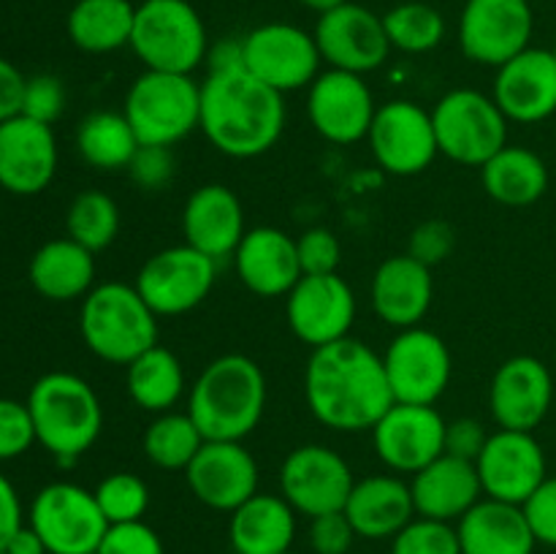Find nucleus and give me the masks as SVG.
<instances>
[{"mask_svg": "<svg viewBox=\"0 0 556 554\" xmlns=\"http://www.w3.org/2000/svg\"><path fill=\"white\" fill-rule=\"evenodd\" d=\"M489 432L476 418H456L445 424V454L459 456V459L476 462L486 445Z\"/></svg>", "mask_w": 556, "mask_h": 554, "instance_id": "3c124183", "label": "nucleus"}, {"mask_svg": "<svg viewBox=\"0 0 556 554\" xmlns=\"http://www.w3.org/2000/svg\"><path fill=\"white\" fill-rule=\"evenodd\" d=\"M204 435L195 427V421L190 418V413H177L166 411L157 413L144 429V438H141V451H144L147 459L152 462L161 470H182L193 462V456L199 454L201 445H204Z\"/></svg>", "mask_w": 556, "mask_h": 554, "instance_id": "e433bc0d", "label": "nucleus"}, {"mask_svg": "<svg viewBox=\"0 0 556 554\" xmlns=\"http://www.w3.org/2000/svg\"><path fill=\"white\" fill-rule=\"evenodd\" d=\"M266 411L264 369L244 353L217 356L201 369L188 413L206 440H244Z\"/></svg>", "mask_w": 556, "mask_h": 554, "instance_id": "7ed1b4c3", "label": "nucleus"}, {"mask_svg": "<svg viewBox=\"0 0 556 554\" xmlns=\"http://www.w3.org/2000/svg\"><path fill=\"white\" fill-rule=\"evenodd\" d=\"M462 554H535V532L525 508L481 498L456 521Z\"/></svg>", "mask_w": 556, "mask_h": 554, "instance_id": "c756f323", "label": "nucleus"}, {"mask_svg": "<svg viewBox=\"0 0 556 554\" xmlns=\"http://www.w3.org/2000/svg\"><path fill=\"white\" fill-rule=\"evenodd\" d=\"M65 231L90 253H101L119 234V206L103 190H81L68 206Z\"/></svg>", "mask_w": 556, "mask_h": 554, "instance_id": "4c0bfd02", "label": "nucleus"}, {"mask_svg": "<svg viewBox=\"0 0 556 554\" xmlns=\"http://www.w3.org/2000/svg\"><path fill=\"white\" fill-rule=\"evenodd\" d=\"M201 134L223 155L258 158L277 144L286 128L282 92L255 79L248 68L212 71L201 81Z\"/></svg>", "mask_w": 556, "mask_h": 554, "instance_id": "f03ea898", "label": "nucleus"}, {"mask_svg": "<svg viewBox=\"0 0 556 554\" xmlns=\"http://www.w3.org/2000/svg\"><path fill=\"white\" fill-rule=\"evenodd\" d=\"M345 516L351 519L358 538L367 541H386L394 538L402 527L416 519L410 483L400 476H367L353 483L351 498L345 503Z\"/></svg>", "mask_w": 556, "mask_h": 554, "instance_id": "c85d7f7f", "label": "nucleus"}, {"mask_svg": "<svg viewBox=\"0 0 556 554\" xmlns=\"http://www.w3.org/2000/svg\"><path fill=\"white\" fill-rule=\"evenodd\" d=\"M304 400L315 421L337 432H364L394 405L383 356L356 337L315 348L304 367Z\"/></svg>", "mask_w": 556, "mask_h": 554, "instance_id": "f257e3e1", "label": "nucleus"}, {"mask_svg": "<svg viewBox=\"0 0 556 554\" xmlns=\"http://www.w3.org/2000/svg\"><path fill=\"white\" fill-rule=\"evenodd\" d=\"M3 552H9V554H49L47 546H43L41 536H38L30 525H22L20 530L14 532V538H11L9 546H5Z\"/></svg>", "mask_w": 556, "mask_h": 554, "instance_id": "6e6d98bb", "label": "nucleus"}, {"mask_svg": "<svg viewBox=\"0 0 556 554\" xmlns=\"http://www.w3.org/2000/svg\"><path fill=\"white\" fill-rule=\"evenodd\" d=\"M123 114L139 144L174 147L199 128L201 85L190 74L144 68L125 92Z\"/></svg>", "mask_w": 556, "mask_h": 554, "instance_id": "0eeeda50", "label": "nucleus"}, {"mask_svg": "<svg viewBox=\"0 0 556 554\" xmlns=\"http://www.w3.org/2000/svg\"><path fill=\"white\" fill-rule=\"evenodd\" d=\"M304 5H307L309 11H315V14H326V11H331V9H337V5H342V3H348V0H302Z\"/></svg>", "mask_w": 556, "mask_h": 554, "instance_id": "4d7b16f0", "label": "nucleus"}, {"mask_svg": "<svg viewBox=\"0 0 556 554\" xmlns=\"http://www.w3.org/2000/svg\"><path fill=\"white\" fill-rule=\"evenodd\" d=\"M394 402L434 405L454 375V358L440 335L424 326L402 329L383 353Z\"/></svg>", "mask_w": 556, "mask_h": 554, "instance_id": "f8f14e48", "label": "nucleus"}, {"mask_svg": "<svg viewBox=\"0 0 556 554\" xmlns=\"http://www.w3.org/2000/svg\"><path fill=\"white\" fill-rule=\"evenodd\" d=\"M136 5L130 0H76L68 11L71 43L87 54H109L130 47Z\"/></svg>", "mask_w": 556, "mask_h": 554, "instance_id": "72a5a7b5", "label": "nucleus"}, {"mask_svg": "<svg viewBox=\"0 0 556 554\" xmlns=\"http://www.w3.org/2000/svg\"><path fill=\"white\" fill-rule=\"evenodd\" d=\"M367 141L378 166L394 177L427 172L440 155L432 112L405 98L378 106Z\"/></svg>", "mask_w": 556, "mask_h": 554, "instance_id": "4468645a", "label": "nucleus"}, {"mask_svg": "<svg viewBox=\"0 0 556 554\" xmlns=\"http://www.w3.org/2000/svg\"><path fill=\"white\" fill-rule=\"evenodd\" d=\"M27 525L41 536L49 554H96L109 530L96 494L71 481L38 489Z\"/></svg>", "mask_w": 556, "mask_h": 554, "instance_id": "1a4fd4ad", "label": "nucleus"}, {"mask_svg": "<svg viewBox=\"0 0 556 554\" xmlns=\"http://www.w3.org/2000/svg\"><path fill=\"white\" fill-rule=\"evenodd\" d=\"M258 462L242 440H204L199 454L185 467V481L206 508L231 514L258 492Z\"/></svg>", "mask_w": 556, "mask_h": 554, "instance_id": "412c9836", "label": "nucleus"}, {"mask_svg": "<svg viewBox=\"0 0 556 554\" xmlns=\"http://www.w3.org/2000/svg\"><path fill=\"white\" fill-rule=\"evenodd\" d=\"M27 76L11 60L0 58V123L22 114Z\"/></svg>", "mask_w": 556, "mask_h": 554, "instance_id": "603ef678", "label": "nucleus"}, {"mask_svg": "<svg viewBox=\"0 0 556 554\" xmlns=\"http://www.w3.org/2000/svg\"><path fill=\"white\" fill-rule=\"evenodd\" d=\"M286 318L293 335L315 351L351 337L356 320V293L337 272L302 275L286 297Z\"/></svg>", "mask_w": 556, "mask_h": 554, "instance_id": "f3484780", "label": "nucleus"}, {"mask_svg": "<svg viewBox=\"0 0 556 554\" xmlns=\"http://www.w3.org/2000/svg\"><path fill=\"white\" fill-rule=\"evenodd\" d=\"M532 27L530 0H467L459 16L462 54L500 68L530 47Z\"/></svg>", "mask_w": 556, "mask_h": 554, "instance_id": "2eb2a0df", "label": "nucleus"}, {"mask_svg": "<svg viewBox=\"0 0 556 554\" xmlns=\"http://www.w3.org/2000/svg\"><path fill=\"white\" fill-rule=\"evenodd\" d=\"M481 182L497 204L530 206L548 190V168L530 147L505 144L481 166Z\"/></svg>", "mask_w": 556, "mask_h": 554, "instance_id": "473e14b6", "label": "nucleus"}, {"mask_svg": "<svg viewBox=\"0 0 556 554\" xmlns=\"http://www.w3.org/2000/svg\"><path fill=\"white\" fill-rule=\"evenodd\" d=\"M369 297L375 315L383 324L400 331L421 326L434 299L432 269L407 253L391 255L375 269Z\"/></svg>", "mask_w": 556, "mask_h": 554, "instance_id": "bb28decb", "label": "nucleus"}, {"mask_svg": "<svg viewBox=\"0 0 556 554\" xmlns=\"http://www.w3.org/2000/svg\"><path fill=\"white\" fill-rule=\"evenodd\" d=\"M215 264L217 261L190 248L188 242L174 244V248L157 250L141 264L134 286L157 318L161 315L174 318V315L195 310L210 297L217 277Z\"/></svg>", "mask_w": 556, "mask_h": 554, "instance_id": "9d476101", "label": "nucleus"}, {"mask_svg": "<svg viewBox=\"0 0 556 554\" xmlns=\"http://www.w3.org/2000/svg\"><path fill=\"white\" fill-rule=\"evenodd\" d=\"M174 166L177 161H174L172 147L141 144L134 161L128 163V172L141 190H163L174 179Z\"/></svg>", "mask_w": 556, "mask_h": 554, "instance_id": "09e8293b", "label": "nucleus"}, {"mask_svg": "<svg viewBox=\"0 0 556 554\" xmlns=\"http://www.w3.org/2000/svg\"><path fill=\"white\" fill-rule=\"evenodd\" d=\"M356 538L358 536L345 511H331V514L309 519L307 541L315 554H353Z\"/></svg>", "mask_w": 556, "mask_h": 554, "instance_id": "de8ad7c7", "label": "nucleus"}, {"mask_svg": "<svg viewBox=\"0 0 556 554\" xmlns=\"http://www.w3.org/2000/svg\"><path fill=\"white\" fill-rule=\"evenodd\" d=\"M483 498L525 505L548 478L546 451L532 432L497 429L476 459Z\"/></svg>", "mask_w": 556, "mask_h": 554, "instance_id": "6ab92c4d", "label": "nucleus"}, {"mask_svg": "<svg viewBox=\"0 0 556 554\" xmlns=\"http://www.w3.org/2000/svg\"><path fill=\"white\" fill-rule=\"evenodd\" d=\"M244 210L226 185H201L188 196L182 210V234L190 248L201 250L212 261L233 255L244 237Z\"/></svg>", "mask_w": 556, "mask_h": 554, "instance_id": "a878e982", "label": "nucleus"}, {"mask_svg": "<svg viewBox=\"0 0 556 554\" xmlns=\"http://www.w3.org/2000/svg\"><path fill=\"white\" fill-rule=\"evenodd\" d=\"M33 443H38V440L27 402L0 396V462L27 454Z\"/></svg>", "mask_w": 556, "mask_h": 554, "instance_id": "79ce46f5", "label": "nucleus"}, {"mask_svg": "<svg viewBox=\"0 0 556 554\" xmlns=\"http://www.w3.org/2000/svg\"><path fill=\"white\" fill-rule=\"evenodd\" d=\"M206 63H210V74L212 71L242 68L244 65L242 38H223V41H217L215 47H210V52H206Z\"/></svg>", "mask_w": 556, "mask_h": 554, "instance_id": "5fc2aeb1", "label": "nucleus"}, {"mask_svg": "<svg viewBox=\"0 0 556 554\" xmlns=\"http://www.w3.org/2000/svg\"><path fill=\"white\" fill-rule=\"evenodd\" d=\"M296 538V511L282 494L255 492L231 511L228 541L237 554H286Z\"/></svg>", "mask_w": 556, "mask_h": 554, "instance_id": "7c9ffc66", "label": "nucleus"}, {"mask_svg": "<svg viewBox=\"0 0 556 554\" xmlns=\"http://www.w3.org/2000/svg\"><path fill=\"white\" fill-rule=\"evenodd\" d=\"M79 331L90 353L128 367L136 356L157 345V315L136 286L109 280L81 299Z\"/></svg>", "mask_w": 556, "mask_h": 554, "instance_id": "39448f33", "label": "nucleus"}, {"mask_svg": "<svg viewBox=\"0 0 556 554\" xmlns=\"http://www.w3.org/2000/svg\"><path fill=\"white\" fill-rule=\"evenodd\" d=\"M139 147V136L123 112H90L76 128V150L98 172L128 168Z\"/></svg>", "mask_w": 556, "mask_h": 554, "instance_id": "c9c22d12", "label": "nucleus"}, {"mask_svg": "<svg viewBox=\"0 0 556 554\" xmlns=\"http://www.w3.org/2000/svg\"><path fill=\"white\" fill-rule=\"evenodd\" d=\"M410 492L416 516L451 521V525L459 521L483 498L476 462L459 459V456L451 454H440L427 467L413 473Z\"/></svg>", "mask_w": 556, "mask_h": 554, "instance_id": "cd10ccee", "label": "nucleus"}, {"mask_svg": "<svg viewBox=\"0 0 556 554\" xmlns=\"http://www.w3.org/2000/svg\"><path fill=\"white\" fill-rule=\"evenodd\" d=\"M375 112L378 103L362 74L326 68L307 87L309 123L315 134L331 144H356L367 139Z\"/></svg>", "mask_w": 556, "mask_h": 554, "instance_id": "dca6fc26", "label": "nucleus"}, {"mask_svg": "<svg viewBox=\"0 0 556 554\" xmlns=\"http://www.w3.org/2000/svg\"><path fill=\"white\" fill-rule=\"evenodd\" d=\"M239 280L258 297H288L302 277L296 239L275 226L248 228L233 250Z\"/></svg>", "mask_w": 556, "mask_h": 554, "instance_id": "393cba45", "label": "nucleus"}, {"mask_svg": "<svg viewBox=\"0 0 556 554\" xmlns=\"http://www.w3.org/2000/svg\"><path fill=\"white\" fill-rule=\"evenodd\" d=\"M286 554H293V552H286Z\"/></svg>", "mask_w": 556, "mask_h": 554, "instance_id": "052dcab7", "label": "nucleus"}, {"mask_svg": "<svg viewBox=\"0 0 556 554\" xmlns=\"http://www.w3.org/2000/svg\"><path fill=\"white\" fill-rule=\"evenodd\" d=\"M456 248V231L448 221H440V217H432V221H424L413 228L410 242H407V255L416 261H421L424 266H438L454 253Z\"/></svg>", "mask_w": 556, "mask_h": 554, "instance_id": "c03bdc74", "label": "nucleus"}, {"mask_svg": "<svg viewBox=\"0 0 556 554\" xmlns=\"http://www.w3.org/2000/svg\"><path fill=\"white\" fill-rule=\"evenodd\" d=\"M27 277L36 293L49 302L85 299L96 288V253L71 237L49 239L33 253Z\"/></svg>", "mask_w": 556, "mask_h": 554, "instance_id": "2f4dec72", "label": "nucleus"}, {"mask_svg": "<svg viewBox=\"0 0 556 554\" xmlns=\"http://www.w3.org/2000/svg\"><path fill=\"white\" fill-rule=\"evenodd\" d=\"M440 155L462 166L481 168L508 144V123L492 96L470 87L445 92L432 109Z\"/></svg>", "mask_w": 556, "mask_h": 554, "instance_id": "6e6552de", "label": "nucleus"}, {"mask_svg": "<svg viewBox=\"0 0 556 554\" xmlns=\"http://www.w3.org/2000/svg\"><path fill=\"white\" fill-rule=\"evenodd\" d=\"M96 554H166V549H163L161 536L141 519L109 525Z\"/></svg>", "mask_w": 556, "mask_h": 554, "instance_id": "49530a36", "label": "nucleus"}, {"mask_svg": "<svg viewBox=\"0 0 556 554\" xmlns=\"http://www.w3.org/2000/svg\"><path fill=\"white\" fill-rule=\"evenodd\" d=\"M521 508L535 532V541L556 549V476H548Z\"/></svg>", "mask_w": 556, "mask_h": 554, "instance_id": "8fccbe9b", "label": "nucleus"}, {"mask_svg": "<svg viewBox=\"0 0 556 554\" xmlns=\"http://www.w3.org/2000/svg\"><path fill=\"white\" fill-rule=\"evenodd\" d=\"M244 68L277 92L309 87L320 74V49L313 33L291 22H266L242 38Z\"/></svg>", "mask_w": 556, "mask_h": 554, "instance_id": "9b49d317", "label": "nucleus"}, {"mask_svg": "<svg viewBox=\"0 0 556 554\" xmlns=\"http://www.w3.org/2000/svg\"><path fill=\"white\" fill-rule=\"evenodd\" d=\"M92 494H96L109 525L141 521L150 508V487L136 473H112L92 489Z\"/></svg>", "mask_w": 556, "mask_h": 554, "instance_id": "ea45409f", "label": "nucleus"}, {"mask_svg": "<svg viewBox=\"0 0 556 554\" xmlns=\"http://www.w3.org/2000/svg\"><path fill=\"white\" fill-rule=\"evenodd\" d=\"M353 483L345 456L320 443L296 445L280 467V494L307 519L345 508Z\"/></svg>", "mask_w": 556, "mask_h": 554, "instance_id": "ddd939ff", "label": "nucleus"}, {"mask_svg": "<svg viewBox=\"0 0 556 554\" xmlns=\"http://www.w3.org/2000/svg\"><path fill=\"white\" fill-rule=\"evenodd\" d=\"M58 172V139L52 125L16 114L0 123V188L14 196H36Z\"/></svg>", "mask_w": 556, "mask_h": 554, "instance_id": "5701e85b", "label": "nucleus"}, {"mask_svg": "<svg viewBox=\"0 0 556 554\" xmlns=\"http://www.w3.org/2000/svg\"><path fill=\"white\" fill-rule=\"evenodd\" d=\"M391 554H462L456 525L416 516L391 538Z\"/></svg>", "mask_w": 556, "mask_h": 554, "instance_id": "a19ab883", "label": "nucleus"}, {"mask_svg": "<svg viewBox=\"0 0 556 554\" xmlns=\"http://www.w3.org/2000/svg\"><path fill=\"white\" fill-rule=\"evenodd\" d=\"M552 52H554V58H556V43H554V49H552Z\"/></svg>", "mask_w": 556, "mask_h": 554, "instance_id": "13d9d810", "label": "nucleus"}, {"mask_svg": "<svg viewBox=\"0 0 556 554\" xmlns=\"http://www.w3.org/2000/svg\"><path fill=\"white\" fill-rule=\"evenodd\" d=\"M296 253L302 275H334L340 266L342 248L340 239L329 228H307L296 239Z\"/></svg>", "mask_w": 556, "mask_h": 554, "instance_id": "37998d69", "label": "nucleus"}, {"mask_svg": "<svg viewBox=\"0 0 556 554\" xmlns=\"http://www.w3.org/2000/svg\"><path fill=\"white\" fill-rule=\"evenodd\" d=\"M36 440L60 462L71 465L96 445L103 429V407L96 389L74 373L41 375L27 394Z\"/></svg>", "mask_w": 556, "mask_h": 554, "instance_id": "20e7f679", "label": "nucleus"}, {"mask_svg": "<svg viewBox=\"0 0 556 554\" xmlns=\"http://www.w3.org/2000/svg\"><path fill=\"white\" fill-rule=\"evenodd\" d=\"M130 49L147 71L193 74L210 52L204 20L188 0H141Z\"/></svg>", "mask_w": 556, "mask_h": 554, "instance_id": "423d86ee", "label": "nucleus"}, {"mask_svg": "<svg viewBox=\"0 0 556 554\" xmlns=\"http://www.w3.org/2000/svg\"><path fill=\"white\" fill-rule=\"evenodd\" d=\"M0 554H9V552H0Z\"/></svg>", "mask_w": 556, "mask_h": 554, "instance_id": "bf43d9fd", "label": "nucleus"}, {"mask_svg": "<svg viewBox=\"0 0 556 554\" xmlns=\"http://www.w3.org/2000/svg\"><path fill=\"white\" fill-rule=\"evenodd\" d=\"M128 394L141 411L166 413L179 402L185 391V369L177 353L163 345H152L128 364Z\"/></svg>", "mask_w": 556, "mask_h": 554, "instance_id": "f704fd0d", "label": "nucleus"}, {"mask_svg": "<svg viewBox=\"0 0 556 554\" xmlns=\"http://www.w3.org/2000/svg\"><path fill=\"white\" fill-rule=\"evenodd\" d=\"M445 418L434 405L394 402L369 432L378 459L394 473H418L445 454Z\"/></svg>", "mask_w": 556, "mask_h": 554, "instance_id": "aec40b11", "label": "nucleus"}, {"mask_svg": "<svg viewBox=\"0 0 556 554\" xmlns=\"http://www.w3.org/2000/svg\"><path fill=\"white\" fill-rule=\"evenodd\" d=\"M554 402V378L535 356H510L489 386V411L500 429L535 432Z\"/></svg>", "mask_w": 556, "mask_h": 554, "instance_id": "4be33fe9", "label": "nucleus"}, {"mask_svg": "<svg viewBox=\"0 0 556 554\" xmlns=\"http://www.w3.org/2000/svg\"><path fill=\"white\" fill-rule=\"evenodd\" d=\"M313 36L324 63L351 74L378 71L391 52L383 16L351 0L320 14Z\"/></svg>", "mask_w": 556, "mask_h": 554, "instance_id": "a211bd4d", "label": "nucleus"}, {"mask_svg": "<svg viewBox=\"0 0 556 554\" xmlns=\"http://www.w3.org/2000/svg\"><path fill=\"white\" fill-rule=\"evenodd\" d=\"M65 109V87L58 76L36 74L27 79L25 98H22V114L38 123L52 125Z\"/></svg>", "mask_w": 556, "mask_h": 554, "instance_id": "a18cd8bd", "label": "nucleus"}, {"mask_svg": "<svg viewBox=\"0 0 556 554\" xmlns=\"http://www.w3.org/2000/svg\"><path fill=\"white\" fill-rule=\"evenodd\" d=\"M383 27L391 49H400L405 54L432 52L445 38L443 14L434 5L418 3V0L400 3L391 11H386Z\"/></svg>", "mask_w": 556, "mask_h": 554, "instance_id": "58836bf2", "label": "nucleus"}, {"mask_svg": "<svg viewBox=\"0 0 556 554\" xmlns=\"http://www.w3.org/2000/svg\"><path fill=\"white\" fill-rule=\"evenodd\" d=\"M25 525V511H22L20 492L14 483L0 473V552L9 546L14 532Z\"/></svg>", "mask_w": 556, "mask_h": 554, "instance_id": "864d4df0", "label": "nucleus"}, {"mask_svg": "<svg viewBox=\"0 0 556 554\" xmlns=\"http://www.w3.org/2000/svg\"><path fill=\"white\" fill-rule=\"evenodd\" d=\"M492 98L510 123H543L556 112V58L552 49L527 47L494 76Z\"/></svg>", "mask_w": 556, "mask_h": 554, "instance_id": "b1692460", "label": "nucleus"}]
</instances>
